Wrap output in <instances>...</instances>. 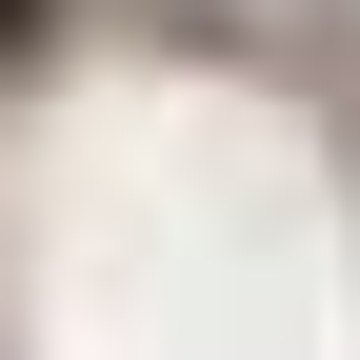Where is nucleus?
Segmentation results:
<instances>
[{"mask_svg": "<svg viewBox=\"0 0 360 360\" xmlns=\"http://www.w3.org/2000/svg\"><path fill=\"white\" fill-rule=\"evenodd\" d=\"M40 20H60V0H0V40H40Z\"/></svg>", "mask_w": 360, "mask_h": 360, "instance_id": "1", "label": "nucleus"}]
</instances>
